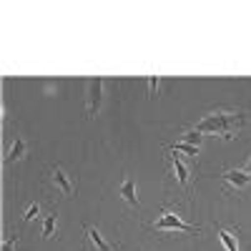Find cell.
Masks as SVG:
<instances>
[{
	"label": "cell",
	"instance_id": "obj_6",
	"mask_svg": "<svg viewBox=\"0 0 251 251\" xmlns=\"http://www.w3.org/2000/svg\"><path fill=\"white\" fill-rule=\"evenodd\" d=\"M221 178H224L228 186H231V188H236V191H241V188H246V186L251 183V174L239 171V169H228V171H224Z\"/></svg>",
	"mask_w": 251,
	"mask_h": 251
},
{
	"label": "cell",
	"instance_id": "obj_10",
	"mask_svg": "<svg viewBox=\"0 0 251 251\" xmlns=\"http://www.w3.org/2000/svg\"><path fill=\"white\" fill-rule=\"evenodd\" d=\"M216 231H219V239H221V244H224V249L226 251H239V244H236V236L228 231V228H224V226H216Z\"/></svg>",
	"mask_w": 251,
	"mask_h": 251
},
{
	"label": "cell",
	"instance_id": "obj_7",
	"mask_svg": "<svg viewBox=\"0 0 251 251\" xmlns=\"http://www.w3.org/2000/svg\"><path fill=\"white\" fill-rule=\"evenodd\" d=\"M25 153H28V143L20 138V136H15V141H13V146H10V151H8V156H5V163H18V161H23Z\"/></svg>",
	"mask_w": 251,
	"mask_h": 251
},
{
	"label": "cell",
	"instance_id": "obj_3",
	"mask_svg": "<svg viewBox=\"0 0 251 251\" xmlns=\"http://www.w3.org/2000/svg\"><path fill=\"white\" fill-rule=\"evenodd\" d=\"M103 88H106V80L103 78H91L88 80V116H96L100 111Z\"/></svg>",
	"mask_w": 251,
	"mask_h": 251
},
{
	"label": "cell",
	"instance_id": "obj_4",
	"mask_svg": "<svg viewBox=\"0 0 251 251\" xmlns=\"http://www.w3.org/2000/svg\"><path fill=\"white\" fill-rule=\"evenodd\" d=\"M50 183H53V188L55 191H60L63 196H71L73 191H75V186H73V181H71V176L60 169V166H50Z\"/></svg>",
	"mask_w": 251,
	"mask_h": 251
},
{
	"label": "cell",
	"instance_id": "obj_15",
	"mask_svg": "<svg viewBox=\"0 0 251 251\" xmlns=\"http://www.w3.org/2000/svg\"><path fill=\"white\" fill-rule=\"evenodd\" d=\"M146 83H149V96H156V91H158V86H161V78H158V75H151Z\"/></svg>",
	"mask_w": 251,
	"mask_h": 251
},
{
	"label": "cell",
	"instance_id": "obj_1",
	"mask_svg": "<svg viewBox=\"0 0 251 251\" xmlns=\"http://www.w3.org/2000/svg\"><path fill=\"white\" fill-rule=\"evenodd\" d=\"M246 123V118L241 113H234V111H214V113H208L203 116L199 123H196V131L201 133H216L226 141H231L239 128Z\"/></svg>",
	"mask_w": 251,
	"mask_h": 251
},
{
	"label": "cell",
	"instance_id": "obj_16",
	"mask_svg": "<svg viewBox=\"0 0 251 251\" xmlns=\"http://www.w3.org/2000/svg\"><path fill=\"white\" fill-rule=\"evenodd\" d=\"M15 244H18V236H8V239H5V244H3V251H13V249H15Z\"/></svg>",
	"mask_w": 251,
	"mask_h": 251
},
{
	"label": "cell",
	"instance_id": "obj_14",
	"mask_svg": "<svg viewBox=\"0 0 251 251\" xmlns=\"http://www.w3.org/2000/svg\"><path fill=\"white\" fill-rule=\"evenodd\" d=\"M38 214H40V203H38V201H33V203H30V206L25 208V214H23V221L28 224V221H33V219H35Z\"/></svg>",
	"mask_w": 251,
	"mask_h": 251
},
{
	"label": "cell",
	"instance_id": "obj_11",
	"mask_svg": "<svg viewBox=\"0 0 251 251\" xmlns=\"http://www.w3.org/2000/svg\"><path fill=\"white\" fill-rule=\"evenodd\" d=\"M55 228H58V216L55 214H48L43 219V239H50L55 234Z\"/></svg>",
	"mask_w": 251,
	"mask_h": 251
},
{
	"label": "cell",
	"instance_id": "obj_17",
	"mask_svg": "<svg viewBox=\"0 0 251 251\" xmlns=\"http://www.w3.org/2000/svg\"><path fill=\"white\" fill-rule=\"evenodd\" d=\"M246 174H251V156H249V161H246Z\"/></svg>",
	"mask_w": 251,
	"mask_h": 251
},
{
	"label": "cell",
	"instance_id": "obj_9",
	"mask_svg": "<svg viewBox=\"0 0 251 251\" xmlns=\"http://www.w3.org/2000/svg\"><path fill=\"white\" fill-rule=\"evenodd\" d=\"M171 166H174V174H176V181L188 191V169H186V163L178 158V156H171Z\"/></svg>",
	"mask_w": 251,
	"mask_h": 251
},
{
	"label": "cell",
	"instance_id": "obj_13",
	"mask_svg": "<svg viewBox=\"0 0 251 251\" xmlns=\"http://www.w3.org/2000/svg\"><path fill=\"white\" fill-rule=\"evenodd\" d=\"M201 138H203V133L201 131H196V128H188L186 133H183V143H188V146H201Z\"/></svg>",
	"mask_w": 251,
	"mask_h": 251
},
{
	"label": "cell",
	"instance_id": "obj_2",
	"mask_svg": "<svg viewBox=\"0 0 251 251\" xmlns=\"http://www.w3.org/2000/svg\"><path fill=\"white\" fill-rule=\"evenodd\" d=\"M151 228H158V231H186V234H199L201 226H194V224H186L178 214L174 211H163V216L158 221L151 224Z\"/></svg>",
	"mask_w": 251,
	"mask_h": 251
},
{
	"label": "cell",
	"instance_id": "obj_12",
	"mask_svg": "<svg viewBox=\"0 0 251 251\" xmlns=\"http://www.w3.org/2000/svg\"><path fill=\"white\" fill-rule=\"evenodd\" d=\"M166 149H169L171 153H186V156H199V149H196V146H188V143H174V146H166Z\"/></svg>",
	"mask_w": 251,
	"mask_h": 251
},
{
	"label": "cell",
	"instance_id": "obj_5",
	"mask_svg": "<svg viewBox=\"0 0 251 251\" xmlns=\"http://www.w3.org/2000/svg\"><path fill=\"white\" fill-rule=\"evenodd\" d=\"M83 234H86V246H88V251H113V244H108L106 239H103L98 228L86 226V228H83Z\"/></svg>",
	"mask_w": 251,
	"mask_h": 251
},
{
	"label": "cell",
	"instance_id": "obj_8",
	"mask_svg": "<svg viewBox=\"0 0 251 251\" xmlns=\"http://www.w3.org/2000/svg\"><path fill=\"white\" fill-rule=\"evenodd\" d=\"M118 194L128 201L131 206H138V196H136V183H133V178L131 176H126L123 178V183L118 186Z\"/></svg>",
	"mask_w": 251,
	"mask_h": 251
}]
</instances>
